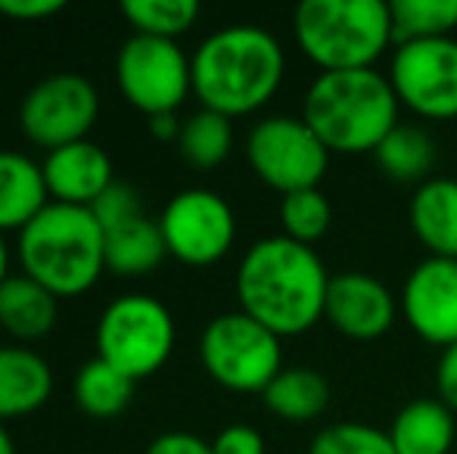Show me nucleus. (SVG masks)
<instances>
[{"mask_svg": "<svg viewBox=\"0 0 457 454\" xmlns=\"http://www.w3.org/2000/svg\"><path fill=\"white\" fill-rule=\"evenodd\" d=\"M330 274L305 243L277 234L253 243L237 268L240 311L271 334L299 336L324 318Z\"/></svg>", "mask_w": 457, "mask_h": 454, "instance_id": "f257e3e1", "label": "nucleus"}, {"mask_svg": "<svg viewBox=\"0 0 457 454\" xmlns=\"http://www.w3.org/2000/svg\"><path fill=\"white\" fill-rule=\"evenodd\" d=\"M287 69L280 41L259 25L218 29L193 50V94L203 110L249 115L277 94Z\"/></svg>", "mask_w": 457, "mask_h": 454, "instance_id": "f03ea898", "label": "nucleus"}, {"mask_svg": "<svg viewBox=\"0 0 457 454\" xmlns=\"http://www.w3.org/2000/svg\"><path fill=\"white\" fill-rule=\"evenodd\" d=\"M22 274L60 296H81L106 271V236L87 206L50 200L19 230Z\"/></svg>", "mask_w": 457, "mask_h": 454, "instance_id": "7ed1b4c3", "label": "nucleus"}, {"mask_svg": "<svg viewBox=\"0 0 457 454\" xmlns=\"http://www.w3.org/2000/svg\"><path fill=\"white\" fill-rule=\"evenodd\" d=\"M398 97L377 69L320 72L312 81L302 119L330 153H373L398 125Z\"/></svg>", "mask_w": 457, "mask_h": 454, "instance_id": "20e7f679", "label": "nucleus"}, {"mask_svg": "<svg viewBox=\"0 0 457 454\" xmlns=\"http://www.w3.org/2000/svg\"><path fill=\"white\" fill-rule=\"evenodd\" d=\"M299 50L320 72H355L395 44L389 4L379 0H302L293 12Z\"/></svg>", "mask_w": 457, "mask_h": 454, "instance_id": "39448f33", "label": "nucleus"}, {"mask_svg": "<svg viewBox=\"0 0 457 454\" xmlns=\"http://www.w3.org/2000/svg\"><path fill=\"white\" fill-rule=\"evenodd\" d=\"M175 349V318L146 293H128L103 309L96 324V358L109 361L128 380L156 374Z\"/></svg>", "mask_w": 457, "mask_h": 454, "instance_id": "423d86ee", "label": "nucleus"}, {"mask_svg": "<svg viewBox=\"0 0 457 454\" xmlns=\"http://www.w3.org/2000/svg\"><path fill=\"white\" fill-rule=\"evenodd\" d=\"M199 355L215 383L234 392H265L283 370L280 336L246 311H228L205 324Z\"/></svg>", "mask_w": 457, "mask_h": 454, "instance_id": "0eeeda50", "label": "nucleus"}, {"mask_svg": "<svg viewBox=\"0 0 457 454\" xmlns=\"http://www.w3.org/2000/svg\"><path fill=\"white\" fill-rule=\"evenodd\" d=\"M246 159L253 171L277 194L312 190L324 181L330 150L295 115H268L246 137Z\"/></svg>", "mask_w": 457, "mask_h": 454, "instance_id": "6e6552de", "label": "nucleus"}, {"mask_svg": "<svg viewBox=\"0 0 457 454\" xmlns=\"http://www.w3.org/2000/svg\"><path fill=\"white\" fill-rule=\"evenodd\" d=\"M115 78L134 110L153 115L175 112L193 91L190 56L178 41L134 35L115 56Z\"/></svg>", "mask_w": 457, "mask_h": 454, "instance_id": "1a4fd4ad", "label": "nucleus"}, {"mask_svg": "<svg viewBox=\"0 0 457 454\" xmlns=\"http://www.w3.org/2000/svg\"><path fill=\"white\" fill-rule=\"evenodd\" d=\"M100 115V94L94 81L79 72H56L37 81L19 106V125L31 144L44 150L87 140Z\"/></svg>", "mask_w": 457, "mask_h": 454, "instance_id": "9d476101", "label": "nucleus"}, {"mask_svg": "<svg viewBox=\"0 0 457 454\" xmlns=\"http://www.w3.org/2000/svg\"><path fill=\"white\" fill-rule=\"evenodd\" d=\"M398 103L423 119L457 115V37L398 44L389 62Z\"/></svg>", "mask_w": 457, "mask_h": 454, "instance_id": "9b49d317", "label": "nucleus"}, {"mask_svg": "<svg viewBox=\"0 0 457 454\" xmlns=\"http://www.w3.org/2000/svg\"><path fill=\"white\" fill-rule=\"evenodd\" d=\"M169 255L184 265H212L234 246L237 219L221 194L205 187L181 190L159 215Z\"/></svg>", "mask_w": 457, "mask_h": 454, "instance_id": "f8f14e48", "label": "nucleus"}, {"mask_svg": "<svg viewBox=\"0 0 457 454\" xmlns=\"http://www.w3.org/2000/svg\"><path fill=\"white\" fill-rule=\"evenodd\" d=\"M402 309L411 330L433 345L457 343V261L433 259L414 268L404 280Z\"/></svg>", "mask_w": 457, "mask_h": 454, "instance_id": "ddd939ff", "label": "nucleus"}, {"mask_svg": "<svg viewBox=\"0 0 457 454\" xmlns=\"http://www.w3.org/2000/svg\"><path fill=\"white\" fill-rule=\"evenodd\" d=\"M324 318L352 340H377L395 321V299L377 277L343 271L330 277Z\"/></svg>", "mask_w": 457, "mask_h": 454, "instance_id": "4468645a", "label": "nucleus"}, {"mask_svg": "<svg viewBox=\"0 0 457 454\" xmlns=\"http://www.w3.org/2000/svg\"><path fill=\"white\" fill-rule=\"evenodd\" d=\"M44 181L54 202L69 206H94V200L115 181L112 159L94 140L56 146L44 159Z\"/></svg>", "mask_w": 457, "mask_h": 454, "instance_id": "2eb2a0df", "label": "nucleus"}, {"mask_svg": "<svg viewBox=\"0 0 457 454\" xmlns=\"http://www.w3.org/2000/svg\"><path fill=\"white\" fill-rule=\"evenodd\" d=\"M50 392L54 370L37 351L22 345H0V420L37 411Z\"/></svg>", "mask_w": 457, "mask_h": 454, "instance_id": "dca6fc26", "label": "nucleus"}, {"mask_svg": "<svg viewBox=\"0 0 457 454\" xmlns=\"http://www.w3.org/2000/svg\"><path fill=\"white\" fill-rule=\"evenodd\" d=\"M411 227L433 259L457 261V181L429 177L411 200Z\"/></svg>", "mask_w": 457, "mask_h": 454, "instance_id": "f3484780", "label": "nucleus"}, {"mask_svg": "<svg viewBox=\"0 0 457 454\" xmlns=\"http://www.w3.org/2000/svg\"><path fill=\"white\" fill-rule=\"evenodd\" d=\"M50 202L44 169L25 153L0 150V234L22 230Z\"/></svg>", "mask_w": 457, "mask_h": 454, "instance_id": "a211bd4d", "label": "nucleus"}, {"mask_svg": "<svg viewBox=\"0 0 457 454\" xmlns=\"http://www.w3.org/2000/svg\"><path fill=\"white\" fill-rule=\"evenodd\" d=\"M454 436V411L439 399H417L404 405L389 430L395 454H448Z\"/></svg>", "mask_w": 457, "mask_h": 454, "instance_id": "6ab92c4d", "label": "nucleus"}, {"mask_svg": "<svg viewBox=\"0 0 457 454\" xmlns=\"http://www.w3.org/2000/svg\"><path fill=\"white\" fill-rule=\"evenodd\" d=\"M56 324V296L37 280L6 277L0 284V327L16 340H41Z\"/></svg>", "mask_w": 457, "mask_h": 454, "instance_id": "aec40b11", "label": "nucleus"}, {"mask_svg": "<svg viewBox=\"0 0 457 454\" xmlns=\"http://www.w3.org/2000/svg\"><path fill=\"white\" fill-rule=\"evenodd\" d=\"M106 271L119 274V277H144L153 268L162 265L169 255L165 236L159 221L150 215H137L128 225L106 230Z\"/></svg>", "mask_w": 457, "mask_h": 454, "instance_id": "412c9836", "label": "nucleus"}, {"mask_svg": "<svg viewBox=\"0 0 457 454\" xmlns=\"http://www.w3.org/2000/svg\"><path fill=\"white\" fill-rule=\"evenodd\" d=\"M268 411L293 424H305L327 411L330 405V383L312 367H283L268 383L265 392Z\"/></svg>", "mask_w": 457, "mask_h": 454, "instance_id": "4be33fe9", "label": "nucleus"}, {"mask_svg": "<svg viewBox=\"0 0 457 454\" xmlns=\"http://www.w3.org/2000/svg\"><path fill=\"white\" fill-rule=\"evenodd\" d=\"M377 165L398 184H414L427 181L429 169L436 162V144L423 128L417 125H402L398 121L389 134L383 137V144L373 150Z\"/></svg>", "mask_w": 457, "mask_h": 454, "instance_id": "5701e85b", "label": "nucleus"}, {"mask_svg": "<svg viewBox=\"0 0 457 454\" xmlns=\"http://www.w3.org/2000/svg\"><path fill=\"white\" fill-rule=\"evenodd\" d=\"M137 383L128 380L121 370H115L103 358H91L81 364L75 376V401L91 417H115L128 408Z\"/></svg>", "mask_w": 457, "mask_h": 454, "instance_id": "b1692460", "label": "nucleus"}, {"mask_svg": "<svg viewBox=\"0 0 457 454\" xmlns=\"http://www.w3.org/2000/svg\"><path fill=\"white\" fill-rule=\"evenodd\" d=\"M389 12L395 47L457 35V0H392Z\"/></svg>", "mask_w": 457, "mask_h": 454, "instance_id": "393cba45", "label": "nucleus"}, {"mask_svg": "<svg viewBox=\"0 0 457 454\" xmlns=\"http://www.w3.org/2000/svg\"><path fill=\"white\" fill-rule=\"evenodd\" d=\"M230 144H234V128L230 119L221 112L199 110L190 119L181 121V137L178 150L193 169H215L228 159Z\"/></svg>", "mask_w": 457, "mask_h": 454, "instance_id": "a878e982", "label": "nucleus"}, {"mask_svg": "<svg viewBox=\"0 0 457 454\" xmlns=\"http://www.w3.org/2000/svg\"><path fill=\"white\" fill-rule=\"evenodd\" d=\"M121 12L137 35L175 41L199 19V4L196 0H125Z\"/></svg>", "mask_w": 457, "mask_h": 454, "instance_id": "bb28decb", "label": "nucleus"}, {"mask_svg": "<svg viewBox=\"0 0 457 454\" xmlns=\"http://www.w3.org/2000/svg\"><path fill=\"white\" fill-rule=\"evenodd\" d=\"M330 221L333 209L330 200L320 194V187L295 190V194H287L280 200V225L283 236H289V240L312 246L314 240H320L330 230Z\"/></svg>", "mask_w": 457, "mask_h": 454, "instance_id": "cd10ccee", "label": "nucleus"}, {"mask_svg": "<svg viewBox=\"0 0 457 454\" xmlns=\"http://www.w3.org/2000/svg\"><path fill=\"white\" fill-rule=\"evenodd\" d=\"M308 454H395L389 433L377 430L370 424H333L314 436Z\"/></svg>", "mask_w": 457, "mask_h": 454, "instance_id": "c85d7f7f", "label": "nucleus"}, {"mask_svg": "<svg viewBox=\"0 0 457 454\" xmlns=\"http://www.w3.org/2000/svg\"><path fill=\"white\" fill-rule=\"evenodd\" d=\"M87 209L94 212L103 234H106V230H115V227L128 225L131 219H137V215H144V200H140V194L128 181H112L96 196L94 206H87Z\"/></svg>", "mask_w": 457, "mask_h": 454, "instance_id": "c756f323", "label": "nucleus"}, {"mask_svg": "<svg viewBox=\"0 0 457 454\" xmlns=\"http://www.w3.org/2000/svg\"><path fill=\"white\" fill-rule=\"evenodd\" d=\"M212 451L215 454H265V439H262V433L253 430V426L230 424L215 436Z\"/></svg>", "mask_w": 457, "mask_h": 454, "instance_id": "7c9ffc66", "label": "nucleus"}, {"mask_svg": "<svg viewBox=\"0 0 457 454\" xmlns=\"http://www.w3.org/2000/svg\"><path fill=\"white\" fill-rule=\"evenodd\" d=\"M144 454H215V451H212V442H203L193 433H162V436L146 445Z\"/></svg>", "mask_w": 457, "mask_h": 454, "instance_id": "2f4dec72", "label": "nucleus"}, {"mask_svg": "<svg viewBox=\"0 0 457 454\" xmlns=\"http://www.w3.org/2000/svg\"><path fill=\"white\" fill-rule=\"evenodd\" d=\"M62 0H0V12L19 22H37L62 10Z\"/></svg>", "mask_w": 457, "mask_h": 454, "instance_id": "473e14b6", "label": "nucleus"}, {"mask_svg": "<svg viewBox=\"0 0 457 454\" xmlns=\"http://www.w3.org/2000/svg\"><path fill=\"white\" fill-rule=\"evenodd\" d=\"M436 386H439V401L457 411V343L448 345L439 358V370H436Z\"/></svg>", "mask_w": 457, "mask_h": 454, "instance_id": "72a5a7b5", "label": "nucleus"}, {"mask_svg": "<svg viewBox=\"0 0 457 454\" xmlns=\"http://www.w3.org/2000/svg\"><path fill=\"white\" fill-rule=\"evenodd\" d=\"M153 134L159 140H171V137H181V121L175 119V112H162V115H153Z\"/></svg>", "mask_w": 457, "mask_h": 454, "instance_id": "f704fd0d", "label": "nucleus"}, {"mask_svg": "<svg viewBox=\"0 0 457 454\" xmlns=\"http://www.w3.org/2000/svg\"><path fill=\"white\" fill-rule=\"evenodd\" d=\"M10 277V252H6V240L0 234V284Z\"/></svg>", "mask_w": 457, "mask_h": 454, "instance_id": "c9c22d12", "label": "nucleus"}, {"mask_svg": "<svg viewBox=\"0 0 457 454\" xmlns=\"http://www.w3.org/2000/svg\"><path fill=\"white\" fill-rule=\"evenodd\" d=\"M0 454H16V445H12L10 433L4 430V424H0Z\"/></svg>", "mask_w": 457, "mask_h": 454, "instance_id": "e433bc0d", "label": "nucleus"}, {"mask_svg": "<svg viewBox=\"0 0 457 454\" xmlns=\"http://www.w3.org/2000/svg\"><path fill=\"white\" fill-rule=\"evenodd\" d=\"M454 37H457V35H454Z\"/></svg>", "mask_w": 457, "mask_h": 454, "instance_id": "4c0bfd02", "label": "nucleus"}]
</instances>
